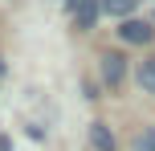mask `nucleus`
Here are the masks:
<instances>
[{
  "instance_id": "obj_4",
  "label": "nucleus",
  "mask_w": 155,
  "mask_h": 151,
  "mask_svg": "<svg viewBox=\"0 0 155 151\" xmlns=\"http://www.w3.org/2000/svg\"><path fill=\"white\" fill-rule=\"evenodd\" d=\"M90 143H94V151H114V135H110L106 123H94L90 127Z\"/></svg>"
},
{
  "instance_id": "obj_1",
  "label": "nucleus",
  "mask_w": 155,
  "mask_h": 151,
  "mask_svg": "<svg viewBox=\"0 0 155 151\" xmlns=\"http://www.w3.org/2000/svg\"><path fill=\"white\" fill-rule=\"evenodd\" d=\"M118 37H123L127 45H147V41L155 37V29L147 21H123V25H118Z\"/></svg>"
},
{
  "instance_id": "obj_5",
  "label": "nucleus",
  "mask_w": 155,
  "mask_h": 151,
  "mask_svg": "<svg viewBox=\"0 0 155 151\" xmlns=\"http://www.w3.org/2000/svg\"><path fill=\"white\" fill-rule=\"evenodd\" d=\"M135 4H139V0H102V8H106L110 16H118V21H131Z\"/></svg>"
},
{
  "instance_id": "obj_3",
  "label": "nucleus",
  "mask_w": 155,
  "mask_h": 151,
  "mask_svg": "<svg viewBox=\"0 0 155 151\" xmlns=\"http://www.w3.org/2000/svg\"><path fill=\"white\" fill-rule=\"evenodd\" d=\"M98 12H102V0H78V4H74L78 29H94V21H98Z\"/></svg>"
},
{
  "instance_id": "obj_6",
  "label": "nucleus",
  "mask_w": 155,
  "mask_h": 151,
  "mask_svg": "<svg viewBox=\"0 0 155 151\" xmlns=\"http://www.w3.org/2000/svg\"><path fill=\"white\" fill-rule=\"evenodd\" d=\"M139 86L147 90V94H155V57H151V61H143V65H139Z\"/></svg>"
},
{
  "instance_id": "obj_8",
  "label": "nucleus",
  "mask_w": 155,
  "mask_h": 151,
  "mask_svg": "<svg viewBox=\"0 0 155 151\" xmlns=\"http://www.w3.org/2000/svg\"><path fill=\"white\" fill-rule=\"evenodd\" d=\"M0 74H4V61H0Z\"/></svg>"
},
{
  "instance_id": "obj_2",
  "label": "nucleus",
  "mask_w": 155,
  "mask_h": 151,
  "mask_svg": "<svg viewBox=\"0 0 155 151\" xmlns=\"http://www.w3.org/2000/svg\"><path fill=\"white\" fill-rule=\"evenodd\" d=\"M102 78H106V86H123V78H127V57H123V53H102Z\"/></svg>"
},
{
  "instance_id": "obj_7",
  "label": "nucleus",
  "mask_w": 155,
  "mask_h": 151,
  "mask_svg": "<svg viewBox=\"0 0 155 151\" xmlns=\"http://www.w3.org/2000/svg\"><path fill=\"white\" fill-rule=\"evenodd\" d=\"M139 151H155V131H147V135H139V143H135Z\"/></svg>"
}]
</instances>
